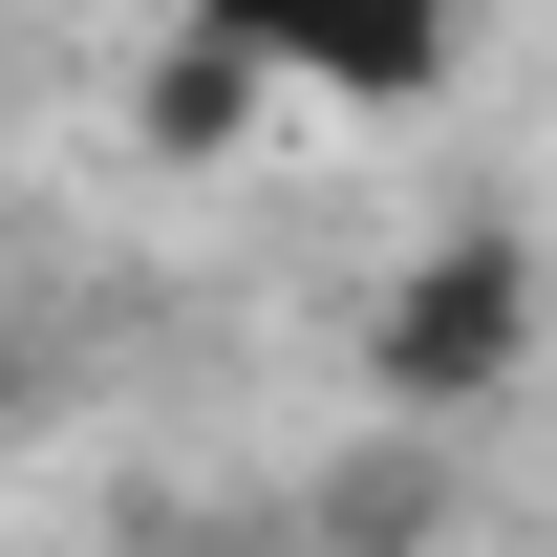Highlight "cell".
Here are the masks:
<instances>
[{
  "mask_svg": "<svg viewBox=\"0 0 557 557\" xmlns=\"http://www.w3.org/2000/svg\"><path fill=\"white\" fill-rule=\"evenodd\" d=\"M472 0H194V86H278V108H429Z\"/></svg>",
  "mask_w": 557,
  "mask_h": 557,
  "instance_id": "cell-1",
  "label": "cell"
}]
</instances>
